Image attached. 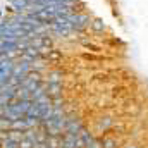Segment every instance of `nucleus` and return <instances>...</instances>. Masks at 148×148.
Segmentation results:
<instances>
[{
    "instance_id": "obj_3",
    "label": "nucleus",
    "mask_w": 148,
    "mask_h": 148,
    "mask_svg": "<svg viewBox=\"0 0 148 148\" xmlns=\"http://www.w3.org/2000/svg\"><path fill=\"white\" fill-rule=\"evenodd\" d=\"M110 124H112V119L105 117V119H102V121H100L98 127H100V129H107V127H110Z\"/></svg>"
},
{
    "instance_id": "obj_2",
    "label": "nucleus",
    "mask_w": 148,
    "mask_h": 148,
    "mask_svg": "<svg viewBox=\"0 0 148 148\" xmlns=\"http://www.w3.org/2000/svg\"><path fill=\"white\" fill-rule=\"evenodd\" d=\"M100 143H102V148H117V145H119L115 138H103Z\"/></svg>"
},
{
    "instance_id": "obj_1",
    "label": "nucleus",
    "mask_w": 148,
    "mask_h": 148,
    "mask_svg": "<svg viewBox=\"0 0 148 148\" xmlns=\"http://www.w3.org/2000/svg\"><path fill=\"white\" fill-rule=\"evenodd\" d=\"M45 59H48V60H52V62H57V60H60V59H62V53H60L59 50L52 48V50L47 53V57H45Z\"/></svg>"
},
{
    "instance_id": "obj_4",
    "label": "nucleus",
    "mask_w": 148,
    "mask_h": 148,
    "mask_svg": "<svg viewBox=\"0 0 148 148\" xmlns=\"http://www.w3.org/2000/svg\"><path fill=\"white\" fill-rule=\"evenodd\" d=\"M90 24H91L95 29H98V31H100V29H103V26L100 24V21H95V23H90Z\"/></svg>"
}]
</instances>
